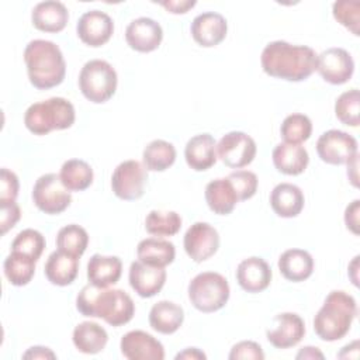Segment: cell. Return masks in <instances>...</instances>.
I'll list each match as a JSON object with an SVG mask.
<instances>
[{
    "instance_id": "obj_24",
    "label": "cell",
    "mask_w": 360,
    "mask_h": 360,
    "mask_svg": "<svg viewBox=\"0 0 360 360\" xmlns=\"http://www.w3.org/2000/svg\"><path fill=\"white\" fill-rule=\"evenodd\" d=\"M304 204V193L295 184L280 183L270 193V205L281 218H294L300 215Z\"/></svg>"
},
{
    "instance_id": "obj_13",
    "label": "cell",
    "mask_w": 360,
    "mask_h": 360,
    "mask_svg": "<svg viewBox=\"0 0 360 360\" xmlns=\"http://www.w3.org/2000/svg\"><path fill=\"white\" fill-rule=\"evenodd\" d=\"M187 256L195 263L212 257L219 248V235L208 222H194L184 233L183 239Z\"/></svg>"
},
{
    "instance_id": "obj_33",
    "label": "cell",
    "mask_w": 360,
    "mask_h": 360,
    "mask_svg": "<svg viewBox=\"0 0 360 360\" xmlns=\"http://www.w3.org/2000/svg\"><path fill=\"white\" fill-rule=\"evenodd\" d=\"M59 177L65 187L72 191H83L89 188L93 183V169L82 159L66 160L59 172Z\"/></svg>"
},
{
    "instance_id": "obj_39",
    "label": "cell",
    "mask_w": 360,
    "mask_h": 360,
    "mask_svg": "<svg viewBox=\"0 0 360 360\" xmlns=\"http://www.w3.org/2000/svg\"><path fill=\"white\" fill-rule=\"evenodd\" d=\"M45 245H46L45 238L39 231L27 228L17 233V236L11 243V250L31 256L38 262V259L41 257L45 249Z\"/></svg>"
},
{
    "instance_id": "obj_31",
    "label": "cell",
    "mask_w": 360,
    "mask_h": 360,
    "mask_svg": "<svg viewBox=\"0 0 360 360\" xmlns=\"http://www.w3.org/2000/svg\"><path fill=\"white\" fill-rule=\"evenodd\" d=\"M136 256L142 263L156 267H166L173 263L176 257V248L166 239L146 238L138 243Z\"/></svg>"
},
{
    "instance_id": "obj_11",
    "label": "cell",
    "mask_w": 360,
    "mask_h": 360,
    "mask_svg": "<svg viewBox=\"0 0 360 360\" xmlns=\"http://www.w3.org/2000/svg\"><path fill=\"white\" fill-rule=\"evenodd\" d=\"M316 153L328 165H343L359 153L357 141L345 131L329 129L318 138Z\"/></svg>"
},
{
    "instance_id": "obj_35",
    "label": "cell",
    "mask_w": 360,
    "mask_h": 360,
    "mask_svg": "<svg viewBox=\"0 0 360 360\" xmlns=\"http://www.w3.org/2000/svg\"><path fill=\"white\" fill-rule=\"evenodd\" d=\"M89 245V233L87 231L76 224H69L59 229L56 235V248L68 255L80 256L86 252Z\"/></svg>"
},
{
    "instance_id": "obj_14",
    "label": "cell",
    "mask_w": 360,
    "mask_h": 360,
    "mask_svg": "<svg viewBox=\"0 0 360 360\" xmlns=\"http://www.w3.org/2000/svg\"><path fill=\"white\" fill-rule=\"evenodd\" d=\"M79 39L91 46L98 48L110 41L114 32L112 18L100 10H90L80 15L76 24Z\"/></svg>"
},
{
    "instance_id": "obj_28",
    "label": "cell",
    "mask_w": 360,
    "mask_h": 360,
    "mask_svg": "<svg viewBox=\"0 0 360 360\" xmlns=\"http://www.w3.org/2000/svg\"><path fill=\"white\" fill-rule=\"evenodd\" d=\"M278 270L281 276L292 283H300L311 277L314 271V259L304 249H288L278 257Z\"/></svg>"
},
{
    "instance_id": "obj_20",
    "label": "cell",
    "mask_w": 360,
    "mask_h": 360,
    "mask_svg": "<svg viewBox=\"0 0 360 360\" xmlns=\"http://www.w3.org/2000/svg\"><path fill=\"white\" fill-rule=\"evenodd\" d=\"M271 269L262 257L252 256L243 259L236 267V281L246 292L256 294L264 291L271 283Z\"/></svg>"
},
{
    "instance_id": "obj_2",
    "label": "cell",
    "mask_w": 360,
    "mask_h": 360,
    "mask_svg": "<svg viewBox=\"0 0 360 360\" xmlns=\"http://www.w3.org/2000/svg\"><path fill=\"white\" fill-rule=\"evenodd\" d=\"M76 308L83 316L101 318L111 326H122L135 315L132 298L120 288L84 285L76 297Z\"/></svg>"
},
{
    "instance_id": "obj_41",
    "label": "cell",
    "mask_w": 360,
    "mask_h": 360,
    "mask_svg": "<svg viewBox=\"0 0 360 360\" xmlns=\"http://www.w3.org/2000/svg\"><path fill=\"white\" fill-rule=\"evenodd\" d=\"M228 180L233 186L238 200L246 201L252 198L257 191V176L250 170H235L228 176Z\"/></svg>"
},
{
    "instance_id": "obj_26",
    "label": "cell",
    "mask_w": 360,
    "mask_h": 360,
    "mask_svg": "<svg viewBox=\"0 0 360 360\" xmlns=\"http://www.w3.org/2000/svg\"><path fill=\"white\" fill-rule=\"evenodd\" d=\"M45 277L53 285L65 287L72 284L79 273V257L68 255L62 250H55L49 255L45 267Z\"/></svg>"
},
{
    "instance_id": "obj_45",
    "label": "cell",
    "mask_w": 360,
    "mask_h": 360,
    "mask_svg": "<svg viewBox=\"0 0 360 360\" xmlns=\"http://www.w3.org/2000/svg\"><path fill=\"white\" fill-rule=\"evenodd\" d=\"M359 215H360V200H354L345 210V225L354 235L360 233Z\"/></svg>"
},
{
    "instance_id": "obj_36",
    "label": "cell",
    "mask_w": 360,
    "mask_h": 360,
    "mask_svg": "<svg viewBox=\"0 0 360 360\" xmlns=\"http://www.w3.org/2000/svg\"><path fill=\"white\" fill-rule=\"evenodd\" d=\"M181 228V217L176 211L152 210L145 218V229L153 236H173Z\"/></svg>"
},
{
    "instance_id": "obj_46",
    "label": "cell",
    "mask_w": 360,
    "mask_h": 360,
    "mask_svg": "<svg viewBox=\"0 0 360 360\" xmlns=\"http://www.w3.org/2000/svg\"><path fill=\"white\" fill-rule=\"evenodd\" d=\"M159 4L172 14H186L190 8H193L197 4V1L195 0H165V1H159Z\"/></svg>"
},
{
    "instance_id": "obj_25",
    "label": "cell",
    "mask_w": 360,
    "mask_h": 360,
    "mask_svg": "<svg viewBox=\"0 0 360 360\" xmlns=\"http://www.w3.org/2000/svg\"><path fill=\"white\" fill-rule=\"evenodd\" d=\"M122 274V262L117 256L93 255L87 263V280L91 285L107 288L118 283Z\"/></svg>"
},
{
    "instance_id": "obj_17",
    "label": "cell",
    "mask_w": 360,
    "mask_h": 360,
    "mask_svg": "<svg viewBox=\"0 0 360 360\" xmlns=\"http://www.w3.org/2000/svg\"><path fill=\"white\" fill-rule=\"evenodd\" d=\"M274 326L266 332V338L276 349H288L301 342L305 335V323L298 314L283 312L274 316Z\"/></svg>"
},
{
    "instance_id": "obj_9",
    "label": "cell",
    "mask_w": 360,
    "mask_h": 360,
    "mask_svg": "<svg viewBox=\"0 0 360 360\" xmlns=\"http://www.w3.org/2000/svg\"><path fill=\"white\" fill-rule=\"evenodd\" d=\"M148 170L143 163L129 159L121 162L112 172L111 188L112 193L125 201H134L143 195Z\"/></svg>"
},
{
    "instance_id": "obj_4",
    "label": "cell",
    "mask_w": 360,
    "mask_h": 360,
    "mask_svg": "<svg viewBox=\"0 0 360 360\" xmlns=\"http://www.w3.org/2000/svg\"><path fill=\"white\" fill-rule=\"evenodd\" d=\"M357 315L356 300L342 290L330 291L314 318V330L325 342L345 338Z\"/></svg>"
},
{
    "instance_id": "obj_44",
    "label": "cell",
    "mask_w": 360,
    "mask_h": 360,
    "mask_svg": "<svg viewBox=\"0 0 360 360\" xmlns=\"http://www.w3.org/2000/svg\"><path fill=\"white\" fill-rule=\"evenodd\" d=\"M0 208H1V215H0L1 235H6L20 221L21 210H20V207H18V204L15 201L1 202Z\"/></svg>"
},
{
    "instance_id": "obj_50",
    "label": "cell",
    "mask_w": 360,
    "mask_h": 360,
    "mask_svg": "<svg viewBox=\"0 0 360 360\" xmlns=\"http://www.w3.org/2000/svg\"><path fill=\"white\" fill-rule=\"evenodd\" d=\"M323 353L314 346H305L301 347V350L297 353L295 359H323Z\"/></svg>"
},
{
    "instance_id": "obj_32",
    "label": "cell",
    "mask_w": 360,
    "mask_h": 360,
    "mask_svg": "<svg viewBox=\"0 0 360 360\" xmlns=\"http://www.w3.org/2000/svg\"><path fill=\"white\" fill-rule=\"evenodd\" d=\"M37 260L20 252H13L4 259L3 270L10 284L15 287L27 285L35 274Z\"/></svg>"
},
{
    "instance_id": "obj_16",
    "label": "cell",
    "mask_w": 360,
    "mask_h": 360,
    "mask_svg": "<svg viewBox=\"0 0 360 360\" xmlns=\"http://www.w3.org/2000/svg\"><path fill=\"white\" fill-rule=\"evenodd\" d=\"M121 353L129 360H163V345L145 330H129L120 342Z\"/></svg>"
},
{
    "instance_id": "obj_30",
    "label": "cell",
    "mask_w": 360,
    "mask_h": 360,
    "mask_svg": "<svg viewBox=\"0 0 360 360\" xmlns=\"http://www.w3.org/2000/svg\"><path fill=\"white\" fill-rule=\"evenodd\" d=\"M72 340L75 347L80 353L97 354L105 347L108 342V335L107 330L97 322L84 321L76 325V328L73 329Z\"/></svg>"
},
{
    "instance_id": "obj_18",
    "label": "cell",
    "mask_w": 360,
    "mask_h": 360,
    "mask_svg": "<svg viewBox=\"0 0 360 360\" xmlns=\"http://www.w3.org/2000/svg\"><path fill=\"white\" fill-rule=\"evenodd\" d=\"M191 37L204 48H212L219 45L228 32V22L225 17L215 11H205L194 17L191 21Z\"/></svg>"
},
{
    "instance_id": "obj_7",
    "label": "cell",
    "mask_w": 360,
    "mask_h": 360,
    "mask_svg": "<svg viewBox=\"0 0 360 360\" xmlns=\"http://www.w3.org/2000/svg\"><path fill=\"white\" fill-rule=\"evenodd\" d=\"M118 77L115 69L103 59L86 62L79 73L82 94L94 104L107 103L115 93Z\"/></svg>"
},
{
    "instance_id": "obj_38",
    "label": "cell",
    "mask_w": 360,
    "mask_h": 360,
    "mask_svg": "<svg viewBox=\"0 0 360 360\" xmlns=\"http://www.w3.org/2000/svg\"><path fill=\"white\" fill-rule=\"evenodd\" d=\"M359 105H360L359 90L357 89L347 90L336 98L335 115L342 124L349 127H357L360 122Z\"/></svg>"
},
{
    "instance_id": "obj_3",
    "label": "cell",
    "mask_w": 360,
    "mask_h": 360,
    "mask_svg": "<svg viewBox=\"0 0 360 360\" xmlns=\"http://www.w3.org/2000/svg\"><path fill=\"white\" fill-rule=\"evenodd\" d=\"M24 62L30 83L39 90L59 86L66 75V62L60 48L48 39L30 41L24 49Z\"/></svg>"
},
{
    "instance_id": "obj_12",
    "label": "cell",
    "mask_w": 360,
    "mask_h": 360,
    "mask_svg": "<svg viewBox=\"0 0 360 360\" xmlns=\"http://www.w3.org/2000/svg\"><path fill=\"white\" fill-rule=\"evenodd\" d=\"M316 70L330 84L347 83L354 72V60L343 48H328L316 56Z\"/></svg>"
},
{
    "instance_id": "obj_40",
    "label": "cell",
    "mask_w": 360,
    "mask_h": 360,
    "mask_svg": "<svg viewBox=\"0 0 360 360\" xmlns=\"http://www.w3.org/2000/svg\"><path fill=\"white\" fill-rule=\"evenodd\" d=\"M335 20L347 28L353 35H359L360 25V3L357 0H339L332 6Z\"/></svg>"
},
{
    "instance_id": "obj_6",
    "label": "cell",
    "mask_w": 360,
    "mask_h": 360,
    "mask_svg": "<svg viewBox=\"0 0 360 360\" xmlns=\"http://www.w3.org/2000/svg\"><path fill=\"white\" fill-rule=\"evenodd\" d=\"M187 294L195 309L204 314H211L226 305L231 290L228 280L222 274L202 271L188 283Z\"/></svg>"
},
{
    "instance_id": "obj_5",
    "label": "cell",
    "mask_w": 360,
    "mask_h": 360,
    "mask_svg": "<svg viewBox=\"0 0 360 360\" xmlns=\"http://www.w3.org/2000/svg\"><path fill=\"white\" fill-rule=\"evenodd\" d=\"M75 107L63 97H51L34 103L24 114V124L34 135H46L55 129H68L75 124Z\"/></svg>"
},
{
    "instance_id": "obj_43",
    "label": "cell",
    "mask_w": 360,
    "mask_h": 360,
    "mask_svg": "<svg viewBox=\"0 0 360 360\" xmlns=\"http://www.w3.org/2000/svg\"><path fill=\"white\" fill-rule=\"evenodd\" d=\"M229 360H240V359H252V360H263L264 353L259 343L253 340H242L232 346L229 356Z\"/></svg>"
},
{
    "instance_id": "obj_10",
    "label": "cell",
    "mask_w": 360,
    "mask_h": 360,
    "mask_svg": "<svg viewBox=\"0 0 360 360\" xmlns=\"http://www.w3.org/2000/svg\"><path fill=\"white\" fill-rule=\"evenodd\" d=\"M256 152L255 139L242 131H231L217 143V158L231 169H242L250 165Z\"/></svg>"
},
{
    "instance_id": "obj_42",
    "label": "cell",
    "mask_w": 360,
    "mask_h": 360,
    "mask_svg": "<svg viewBox=\"0 0 360 360\" xmlns=\"http://www.w3.org/2000/svg\"><path fill=\"white\" fill-rule=\"evenodd\" d=\"M18 177L14 172L3 167L0 172V204L15 201L18 195Z\"/></svg>"
},
{
    "instance_id": "obj_48",
    "label": "cell",
    "mask_w": 360,
    "mask_h": 360,
    "mask_svg": "<svg viewBox=\"0 0 360 360\" xmlns=\"http://www.w3.org/2000/svg\"><path fill=\"white\" fill-rule=\"evenodd\" d=\"M186 359V360H205L207 356L197 347H187L183 352L176 354V360Z\"/></svg>"
},
{
    "instance_id": "obj_37",
    "label": "cell",
    "mask_w": 360,
    "mask_h": 360,
    "mask_svg": "<svg viewBox=\"0 0 360 360\" xmlns=\"http://www.w3.org/2000/svg\"><path fill=\"white\" fill-rule=\"evenodd\" d=\"M280 134L284 142L301 145L307 139H309L312 134V122L309 117L301 112L290 114L284 118L280 127Z\"/></svg>"
},
{
    "instance_id": "obj_1",
    "label": "cell",
    "mask_w": 360,
    "mask_h": 360,
    "mask_svg": "<svg viewBox=\"0 0 360 360\" xmlns=\"http://www.w3.org/2000/svg\"><path fill=\"white\" fill-rule=\"evenodd\" d=\"M316 56L311 46L273 41L262 51L260 65L263 72L271 77L302 82L316 70Z\"/></svg>"
},
{
    "instance_id": "obj_8",
    "label": "cell",
    "mask_w": 360,
    "mask_h": 360,
    "mask_svg": "<svg viewBox=\"0 0 360 360\" xmlns=\"http://www.w3.org/2000/svg\"><path fill=\"white\" fill-rule=\"evenodd\" d=\"M32 201L39 211L56 215L70 205L72 194L62 183L59 174L46 173L37 179L32 188Z\"/></svg>"
},
{
    "instance_id": "obj_15",
    "label": "cell",
    "mask_w": 360,
    "mask_h": 360,
    "mask_svg": "<svg viewBox=\"0 0 360 360\" xmlns=\"http://www.w3.org/2000/svg\"><path fill=\"white\" fill-rule=\"evenodd\" d=\"M163 39V30L158 21L149 17L132 20L125 30L128 46L136 52L148 53L159 48Z\"/></svg>"
},
{
    "instance_id": "obj_51",
    "label": "cell",
    "mask_w": 360,
    "mask_h": 360,
    "mask_svg": "<svg viewBox=\"0 0 360 360\" xmlns=\"http://www.w3.org/2000/svg\"><path fill=\"white\" fill-rule=\"evenodd\" d=\"M357 269H359V256H356L352 263L349 264V277L352 278L354 285H359V278H357Z\"/></svg>"
},
{
    "instance_id": "obj_49",
    "label": "cell",
    "mask_w": 360,
    "mask_h": 360,
    "mask_svg": "<svg viewBox=\"0 0 360 360\" xmlns=\"http://www.w3.org/2000/svg\"><path fill=\"white\" fill-rule=\"evenodd\" d=\"M357 163H359V153L354 155L346 165H347V177L350 180V183L354 187H359V176H357Z\"/></svg>"
},
{
    "instance_id": "obj_19",
    "label": "cell",
    "mask_w": 360,
    "mask_h": 360,
    "mask_svg": "<svg viewBox=\"0 0 360 360\" xmlns=\"http://www.w3.org/2000/svg\"><path fill=\"white\" fill-rule=\"evenodd\" d=\"M128 280L131 288L142 298H150L156 295L166 283L165 267H156L141 260H135L129 266Z\"/></svg>"
},
{
    "instance_id": "obj_47",
    "label": "cell",
    "mask_w": 360,
    "mask_h": 360,
    "mask_svg": "<svg viewBox=\"0 0 360 360\" xmlns=\"http://www.w3.org/2000/svg\"><path fill=\"white\" fill-rule=\"evenodd\" d=\"M22 359H56V354L45 346H32L24 354Z\"/></svg>"
},
{
    "instance_id": "obj_23",
    "label": "cell",
    "mask_w": 360,
    "mask_h": 360,
    "mask_svg": "<svg viewBox=\"0 0 360 360\" xmlns=\"http://www.w3.org/2000/svg\"><path fill=\"white\" fill-rule=\"evenodd\" d=\"M271 159L274 167L287 176L301 174L309 163V155L302 145L287 142H281L274 146Z\"/></svg>"
},
{
    "instance_id": "obj_29",
    "label": "cell",
    "mask_w": 360,
    "mask_h": 360,
    "mask_svg": "<svg viewBox=\"0 0 360 360\" xmlns=\"http://www.w3.org/2000/svg\"><path fill=\"white\" fill-rule=\"evenodd\" d=\"M205 201L208 208L218 215H228L239 202L236 191L228 177L211 180L205 186Z\"/></svg>"
},
{
    "instance_id": "obj_21",
    "label": "cell",
    "mask_w": 360,
    "mask_h": 360,
    "mask_svg": "<svg viewBox=\"0 0 360 360\" xmlns=\"http://www.w3.org/2000/svg\"><path fill=\"white\" fill-rule=\"evenodd\" d=\"M184 159L190 169L205 172L217 162V142L210 134H198L190 138L184 148Z\"/></svg>"
},
{
    "instance_id": "obj_22",
    "label": "cell",
    "mask_w": 360,
    "mask_h": 360,
    "mask_svg": "<svg viewBox=\"0 0 360 360\" xmlns=\"http://www.w3.org/2000/svg\"><path fill=\"white\" fill-rule=\"evenodd\" d=\"M31 21L38 31L60 32L69 21V11L62 1H41L32 8Z\"/></svg>"
},
{
    "instance_id": "obj_34",
    "label": "cell",
    "mask_w": 360,
    "mask_h": 360,
    "mask_svg": "<svg viewBox=\"0 0 360 360\" xmlns=\"http://www.w3.org/2000/svg\"><path fill=\"white\" fill-rule=\"evenodd\" d=\"M142 160L146 170L165 172L176 160V148L165 139H155L145 146Z\"/></svg>"
},
{
    "instance_id": "obj_27",
    "label": "cell",
    "mask_w": 360,
    "mask_h": 360,
    "mask_svg": "<svg viewBox=\"0 0 360 360\" xmlns=\"http://www.w3.org/2000/svg\"><path fill=\"white\" fill-rule=\"evenodd\" d=\"M184 321V311L173 301L162 300L149 311V325L162 335H172L180 329Z\"/></svg>"
}]
</instances>
